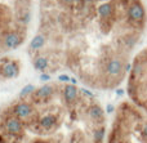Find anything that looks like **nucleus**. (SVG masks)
Returning a JSON list of instances; mask_svg holds the SVG:
<instances>
[{"label":"nucleus","instance_id":"1","mask_svg":"<svg viewBox=\"0 0 147 143\" xmlns=\"http://www.w3.org/2000/svg\"><path fill=\"white\" fill-rule=\"evenodd\" d=\"M134 0H41L27 57L41 75L66 74L92 92L117 89L132 67L146 23L129 15Z\"/></svg>","mask_w":147,"mask_h":143},{"label":"nucleus","instance_id":"2","mask_svg":"<svg viewBox=\"0 0 147 143\" xmlns=\"http://www.w3.org/2000/svg\"><path fill=\"white\" fill-rule=\"evenodd\" d=\"M107 128L97 95L74 81L28 85L0 107V143H105Z\"/></svg>","mask_w":147,"mask_h":143},{"label":"nucleus","instance_id":"4","mask_svg":"<svg viewBox=\"0 0 147 143\" xmlns=\"http://www.w3.org/2000/svg\"><path fill=\"white\" fill-rule=\"evenodd\" d=\"M146 119L143 111L130 101L119 103L107 128L105 143H147Z\"/></svg>","mask_w":147,"mask_h":143},{"label":"nucleus","instance_id":"3","mask_svg":"<svg viewBox=\"0 0 147 143\" xmlns=\"http://www.w3.org/2000/svg\"><path fill=\"white\" fill-rule=\"evenodd\" d=\"M32 19L31 0H0V57L27 43Z\"/></svg>","mask_w":147,"mask_h":143},{"label":"nucleus","instance_id":"5","mask_svg":"<svg viewBox=\"0 0 147 143\" xmlns=\"http://www.w3.org/2000/svg\"><path fill=\"white\" fill-rule=\"evenodd\" d=\"M22 70L21 59L14 58L13 56L0 57V81H9L17 79Z\"/></svg>","mask_w":147,"mask_h":143}]
</instances>
